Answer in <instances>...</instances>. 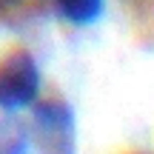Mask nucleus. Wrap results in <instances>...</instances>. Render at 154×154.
<instances>
[{"mask_svg": "<svg viewBox=\"0 0 154 154\" xmlns=\"http://www.w3.org/2000/svg\"><path fill=\"white\" fill-rule=\"evenodd\" d=\"M109 0H54L57 17L74 29H88L106 14Z\"/></svg>", "mask_w": 154, "mask_h": 154, "instance_id": "nucleus-3", "label": "nucleus"}, {"mask_svg": "<svg viewBox=\"0 0 154 154\" xmlns=\"http://www.w3.org/2000/svg\"><path fill=\"white\" fill-rule=\"evenodd\" d=\"M29 143L37 154H77V117L60 97L37 100L32 106Z\"/></svg>", "mask_w": 154, "mask_h": 154, "instance_id": "nucleus-1", "label": "nucleus"}, {"mask_svg": "<svg viewBox=\"0 0 154 154\" xmlns=\"http://www.w3.org/2000/svg\"><path fill=\"white\" fill-rule=\"evenodd\" d=\"M134 154H151V151H134Z\"/></svg>", "mask_w": 154, "mask_h": 154, "instance_id": "nucleus-5", "label": "nucleus"}, {"mask_svg": "<svg viewBox=\"0 0 154 154\" xmlns=\"http://www.w3.org/2000/svg\"><path fill=\"white\" fill-rule=\"evenodd\" d=\"M32 143L23 128H14V123H3L0 128V154H29Z\"/></svg>", "mask_w": 154, "mask_h": 154, "instance_id": "nucleus-4", "label": "nucleus"}, {"mask_svg": "<svg viewBox=\"0 0 154 154\" xmlns=\"http://www.w3.org/2000/svg\"><path fill=\"white\" fill-rule=\"evenodd\" d=\"M43 91V72L32 51H9L0 60V109L14 111L32 109Z\"/></svg>", "mask_w": 154, "mask_h": 154, "instance_id": "nucleus-2", "label": "nucleus"}]
</instances>
